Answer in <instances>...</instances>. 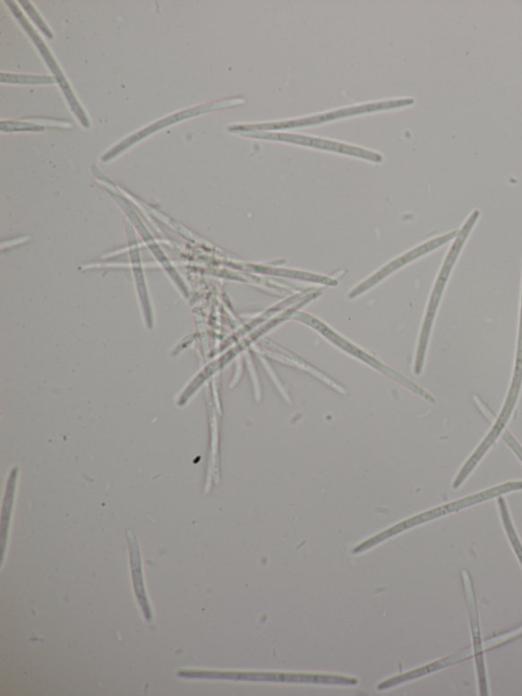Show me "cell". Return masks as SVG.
I'll use <instances>...</instances> for the list:
<instances>
[{"instance_id": "4", "label": "cell", "mask_w": 522, "mask_h": 696, "mask_svg": "<svg viewBox=\"0 0 522 696\" xmlns=\"http://www.w3.org/2000/svg\"><path fill=\"white\" fill-rule=\"evenodd\" d=\"M499 507L500 511H501V516L503 520V524L505 526V530L507 534H509V537L511 541V544L516 549V553L518 555V558L520 562L522 563V547L520 546V542L517 537L516 531H514L513 525L510 520L509 509H507V504L503 497H499Z\"/></svg>"}, {"instance_id": "5", "label": "cell", "mask_w": 522, "mask_h": 696, "mask_svg": "<svg viewBox=\"0 0 522 696\" xmlns=\"http://www.w3.org/2000/svg\"><path fill=\"white\" fill-rule=\"evenodd\" d=\"M501 436L503 438V441L510 446V449L517 453V456L519 458V460L522 461V448L519 445V443L517 442V439L514 438L510 432L509 431H503L501 434Z\"/></svg>"}, {"instance_id": "2", "label": "cell", "mask_w": 522, "mask_h": 696, "mask_svg": "<svg viewBox=\"0 0 522 696\" xmlns=\"http://www.w3.org/2000/svg\"><path fill=\"white\" fill-rule=\"evenodd\" d=\"M521 489H522V481L506 483V485L488 489L486 490V492H483L475 495H470L466 498H462V500L445 504L443 505V507H440L438 509L425 512V514L418 516L415 519H411L409 521V525L410 526L416 525L426 521H430V520L442 517L447 514H450V512L458 511L462 509L472 507V505L474 504L491 500V498H494L500 495H503L505 494L514 492V490H521Z\"/></svg>"}, {"instance_id": "3", "label": "cell", "mask_w": 522, "mask_h": 696, "mask_svg": "<svg viewBox=\"0 0 522 696\" xmlns=\"http://www.w3.org/2000/svg\"><path fill=\"white\" fill-rule=\"evenodd\" d=\"M462 575H463V580H465L466 595L467 603H468L470 623H472V628H473L474 653L476 658L477 670H479L480 686H481V692H482L481 693L487 694L488 688H487V683H486V673H484L483 656V643L482 642V640H481L479 618H477L475 595L472 588V583H470V579L466 571H463Z\"/></svg>"}, {"instance_id": "1", "label": "cell", "mask_w": 522, "mask_h": 696, "mask_svg": "<svg viewBox=\"0 0 522 696\" xmlns=\"http://www.w3.org/2000/svg\"><path fill=\"white\" fill-rule=\"evenodd\" d=\"M479 217L480 211H475L468 218L466 223L463 225L461 230H459L458 237L455 238L454 244L451 246L449 253H448L446 256L443 268L441 270V272L438 276L435 288H433L432 292L428 312H426V316L422 330L421 341H419V348L415 363L416 374H421L423 369L425 351L426 348H428L432 326L433 320H435L440 300L442 298L446 284L448 279H449L455 262L458 261V256L462 251V247L466 243L470 231H472L474 228V226Z\"/></svg>"}]
</instances>
